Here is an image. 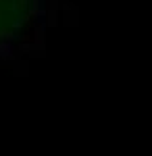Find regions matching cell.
<instances>
[{
  "mask_svg": "<svg viewBox=\"0 0 152 156\" xmlns=\"http://www.w3.org/2000/svg\"><path fill=\"white\" fill-rule=\"evenodd\" d=\"M15 48H13V42H0V58L2 60H11L15 54Z\"/></svg>",
  "mask_w": 152,
  "mask_h": 156,
  "instance_id": "obj_1",
  "label": "cell"
}]
</instances>
